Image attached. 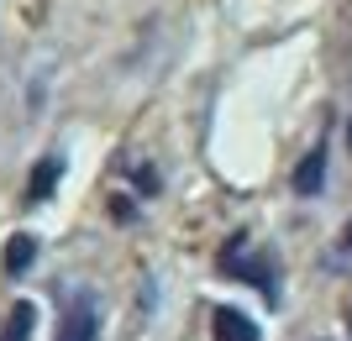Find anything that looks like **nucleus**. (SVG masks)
I'll return each instance as SVG.
<instances>
[{"label":"nucleus","instance_id":"2","mask_svg":"<svg viewBox=\"0 0 352 341\" xmlns=\"http://www.w3.org/2000/svg\"><path fill=\"white\" fill-rule=\"evenodd\" d=\"M221 268H226V273H242V279L258 283L263 294H274V268H268L263 257H252V252H248V237L226 242V252H221Z\"/></svg>","mask_w":352,"mask_h":341},{"label":"nucleus","instance_id":"4","mask_svg":"<svg viewBox=\"0 0 352 341\" xmlns=\"http://www.w3.org/2000/svg\"><path fill=\"white\" fill-rule=\"evenodd\" d=\"M210 331H216V341H263L258 336V320L252 315H242V310H216V320H210Z\"/></svg>","mask_w":352,"mask_h":341},{"label":"nucleus","instance_id":"5","mask_svg":"<svg viewBox=\"0 0 352 341\" xmlns=\"http://www.w3.org/2000/svg\"><path fill=\"white\" fill-rule=\"evenodd\" d=\"M58 174H63V158H43V163H37V174H32V184H27V200H32V205H43L47 194H53Z\"/></svg>","mask_w":352,"mask_h":341},{"label":"nucleus","instance_id":"8","mask_svg":"<svg viewBox=\"0 0 352 341\" xmlns=\"http://www.w3.org/2000/svg\"><path fill=\"white\" fill-rule=\"evenodd\" d=\"M347 252H352V221H347Z\"/></svg>","mask_w":352,"mask_h":341},{"label":"nucleus","instance_id":"6","mask_svg":"<svg viewBox=\"0 0 352 341\" xmlns=\"http://www.w3.org/2000/svg\"><path fill=\"white\" fill-rule=\"evenodd\" d=\"M32 331H37V310H32V299L11 305V315H6V331H0V341H27Z\"/></svg>","mask_w":352,"mask_h":341},{"label":"nucleus","instance_id":"1","mask_svg":"<svg viewBox=\"0 0 352 341\" xmlns=\"http://www.w3.org/2000/svg\"><path fill=\"white\" fill-rule=\"evenodd\" d=\"M100 336V305L89 289H74L63 294V336L58 341H95Z\"/></svg>","mask_w":352,"mask_h":341},{"label":"nucleus","instance_id":"9","mask_svg":"<svg viewBox=\"0 0 352 341\" xmlns=\"http://www.w3.org/2000/svg\"><path fill=\"white\" fill-rule=\"evenodd\" d=\"M347 137H352V126H347Z\"/></svg>","mask_w":352,"mask_h":341},{"label":"nucleus","instance_id":"7","mask_svg":"<svg viewBox=\"0 0 352 341\" xmlns=\"http://www.w3.org/2000/svg\"><path fill=\"white\" fill-rule=\"evenodd\" d=\"M32 257H37V237H11V247H6V273L21 279L32 268Z\"/></svg>","mask_w":352,"mask_h":341},{"label":"nucleus","instance_id":"3","mask_svg":"<svg viewBox=\"0 0 352 341\" xmlns=\"http://www.w3.org/2000/svg\"><path fill=\"white\" fill-rule=\"evenodd\" d=\"M321 184H326V142L300 158V168H294V194H300V200H316Z\"/></svg>","mask_w":352,"mask_h":341}]
</instances>
